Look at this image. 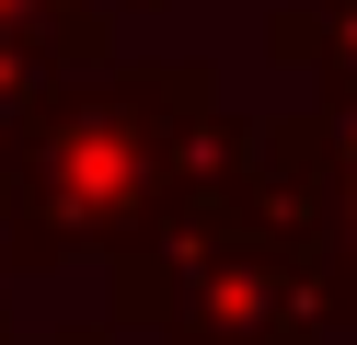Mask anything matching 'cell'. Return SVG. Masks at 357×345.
Wrapping results in <instances>:
<instances>
[{
	"label": "cell",
	"mask_w": 357,
	"mask_h": 345,
	"mask_svg": "<svg viewBox=\"0 0 357 345\" xmlns=\"http://www.w3.org/2000/svg\"><path fill=\"white\" fill-rule=\"evenodd\" d=\"M254 115L219 104L196 58L173 69H93L0 150V265L139 253L185 196L231 184Z\"/></svg>",
	"instance_id": "1"
},
{
	"label": "cell",
	"mask_w": 357,
	"mask_h": 345,
	"mask_svg": "<svg viewBox=\"0 0 357 345\" xmlns=\"http://www.w3.org/2000/svg\"><path fill=\"white\" fill-rule=\"evenodd\" d=\"M116 322H139L150 345H323L334 288L311 242L242 219L231 184H208L139 253H116Z\"/></svg>",
	"instance_id": "2"
},
{
	"label": "cell",
	"mask_w": 357,
	"mask_h": 345,
	"mask_svg": "<svg viewBox=\"0 0 357 345\" xmlns=\"http://www.w3.org/2000/svg\"><path fill=\"white\" fill-rule=\"evenodd\" d=\"M323 138V127H311ZM311 253H323L334 322H357V150H323V219H311Z\"/></svg>",
	"instance_id": "3"
},
{
	"label": "cell",
	"mask_w": 357,
	"mask_h": 345,
	"mask_svg": "<svg viewBox=\"0 0 357 345\" xmlns=\"http://www.w3.org/2000/svg\"><path fill=\"white\" fill-rule=\"evenodd\" d=\"M81 12H93V23H104V12H150V0H81Z\"/></svg>",
	"instance_id": "4"
},
{
	"label": "cell",
	"mask_w": 357,
	"mask_h": 345,
	"mask_svg": "<svg viewBox=\"0 0 357 345\" xmlns=\"http://www.w3.org/2000/svg\"><path fill=\"white\" fill-rule=\"evenodd\" d=\"M47 345H116V334H47Z\"/></svg>",
	"instance_id": "5"
},
{
	"label": "cell",
	"mask_w": 357,
	"mask_h": 345,
	"mask_svg": "<svg viewBox=\"0 0 357 345\" xmlns=\"http://www.w3.org/2000/svg\"><path fill=\"white\" fill-rule=\"evenodd\" d=\"M12 12H35V0H0V23H12Z\"/></svg>",
	"instance_id": "6"
}]
</instances>
